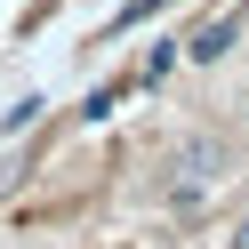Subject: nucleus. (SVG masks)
<instances>
[{
    "mask_svg": "<svg viewBox=\"0 0 249 249\" xmlns=\"http://www.w3.org/2000/svg\"><path fill=\"white\" fill-rule=\"evenodd\" d=\"M217 169H225V145H217V137H193V145L169 161V201H201L217 185Z\"/></svg>",
    "mask_w": 249,
    "mask_h": 249,
    "instance_id": "nucleus-1",
    "label": "nucleus"
}]
</instances>
